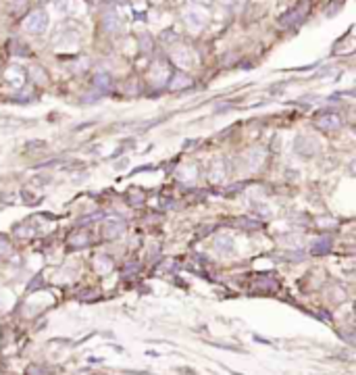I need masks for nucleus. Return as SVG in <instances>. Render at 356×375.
I'll use <instances>...</instances> for the list:
<instances>
[{
    "label": "nucleus",
    "mask_w": 356,
    "mask_h": 375,
    "mask_svg": "<svg viewBox=\"0 0 356 375\" xmlns=\"http://www.w3.org/2000/svg\"><path fill=\"white\" fill-rule=\"evenodd\" d=\"M46 25H48V17H46L44 11H34L25 21V29L32 31V34H44Z\"/></svg>",
    "instance_id": "f257e3e1"
},
{
    "label": "nucleus",
    "mask_w": 356,
    "mask_h": 375,
    "mask_svg": "<svg viewBox=\"0 0 356 375\" xmlns=\"http://www.w3.org/2000/svg\"><path fill=\"white\" fill-rule=\"evenodd\" d=\"M321 127H337L339 121H337V117H325V119H321Z\"/></svg>",
    "instance_id": "7ed1b4c3"
},
{
    "label": "nucleus",
    "mask_w": 356,
    "mask_h": 375,
    "mask_svg": "<svg viewBox=\"0 0 356 375\" xmlns=\"http://www.w3.org/2000/svg\"><path fill=\"white\" fill-rule=\"evenodd\" d=\"M121 231H123V223H119V221H108L104 225V236L106 238H117Z\"/></svg>",
    "instance_id": "f03ea898"
},
{
    "label": "nucleus",
    "mask_w": 356,
    "mask_h": 375,
    "mask_svg": "<svg viewBox=\"0 0 356 375\" xmlns=\"http://www.w3.org/2000/svg\"><path fill=\"white\" fill-rule=\"evenodd\" d=\"M96 85H108V77L106 75H96Z\"/></svg>",
    "instance_id": "20e7f679"
}]
</instances>
